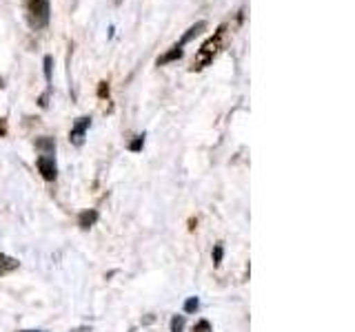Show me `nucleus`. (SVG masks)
<instances>
[{
  "label": "nucleus",
  "mask_w": 355,
  "mask_h": 332,
  "mask_svg": "<svg viewBox=\"0 0 355 332\" xmlns=\"http://www.w3.org/2000/svg\"><path fill=\"white\" fill-rule=\"evenodd\" d=\"M225 42H227V25H220L214 36H209L202 44H200V49L196 53V58L191 62V71H202L207 66L216 60V55L225 49Z\"/></svg>",
  "instance_id": "1"
},
{
  "label": "nucleus",
  "mask_w": 355,
  "mask_h": 332,
  "mask_svg": "<svg viewBox=\"0 0 355 332\" xmlns=\"http://www.w3.org/2000/svg\"><path fill=\"white\" fill-rule=\"evenodd\" d=\"M25 16H27V22L33 31L44 29L51 20L49 0H25Z\"/></svg>",
  "instance_id": "2"
},
{
  "label": "nucleus",
  "mask_w": 355,
  "mask_h": 332,
  "mask_svg": "<svg viewBox=\"0 0 355 332\" xmlns=\"http://www.w3.org/2000/svg\"><path fill=\"white\" fill-rule=\"evenodd\" d=\"M205 27H207V22H205V20H200V22H196L193 27H189V29L184 31V36H182L180 40H178V42L173 44V47H171L169 51H166L164 55H160V58H158V62H155V64H158V66H162V64H169V62H175V60H180V58H182V53H184V47H187V44L191 42V40H193V38H196L198 33L202 31Z\"/></svg>",
  "instance_id": "3"
},
{
  "label": "nucleus",
  "mask_w": 355,
  "mask_h": 332,
  "mask_svg": "<svg viewBox=\"0 0 355 332\" xmlns=\"http://www.w3.org/2000/svg\"><path fill=\"white\" fill-rule=\"evenodd\" d=\"M89 127H92V118H89V116H83V118L76 120V124L69 131V142L73 144V147H83Z\"/></svg>",
  "instance_id": "4"
},
{
  "label": "nucleus",
  "mask_w": 355,
  "mask_h": 332,
  "mask_svg": "<svg viewBox=\"0 0 355 332\" xmlns=\"http://www.w3.org/2000/svg\"><path fill=\"white\" fill-rule=\"evenodd\" d=\"M36 166H38V171L42 173V177H44L47 182L55 180V173H58V169H55L53 155H40V158L36 160Z\"/></svg>",
  "instance_id": "5"
},
{
  "label": "nucleus",
  "mask_w": 355,
  "mask_h": 332,
  "mask_svg": "<svg viewBox=\"0 0 355 332\" xmlns=\"http://www.w3.org/2000/svg\"><path fill=\"white\" fill-rule=\"evenodd\" d=\"M96 221H98L96 210H85V213H80V217H78V224H80L83 228H92Z\"/></svg>",
  "instance_id": "6"
},
{
  "label": "nucleus",
  "mask_w": 355,
  "mask_h": 332,
  "mask_svg": "<svg viewBox=\"0 0 355 332\" xmlns=\"http://www.w3.org/2000/svg\"><path fill=\"white\" fill-rule=\"evenodd\" d=\"M36 149H40L42 155H53L55 142H53V138H40V140H36Z\"/></svg>",
  "instance_id": "7"
},
{
  "label": "nucleus",
  "mask_w": 355,
  "mask_h": 332,
  "mask_svg": "<svg viewBox=\"0 0 355 332\" xmlns=\"http://www.w3.org/2000/svg\"><path fill=\"white\" fill-rule=\"evenodd\" d=\"M18 268V261L14 257H7V255H0V273H11Z\"/></svg>",
  "instance_id": "8"
},
{
  "label": "nucleus",
  "mask_w": 355,
  "mask_h": 332,
  "mask_svg": "<svg viewBox=\"0 0 355 332\" xmlns=\"http://www.w3.org/2000/svg\"><path fill=\"white\" fill-rule=\"evenodd\" d=\"M184 330V317L182 315H175L171 319V332H182Z\"/></svg>",
  "instance_id": "9"
},
{
  "label": "nucleus",
  "mask_w": 355,
  "mask_h": 332,
  "mask_svg": "<svg viewBox=\"0 0 355 332\" xmlns=\"http://www.w3.org/2000/svg\"><path fill=\"white\" fill-rule=\"evenodd\" d=\"M200 308V302L196 297H191V299H187L184 302V313H196V310Z\"/></svg>",
  "instance_id": "10"
},
{
  "label": "nucleus",
  "mask_w": 355,
  "mask_h": 332,
  "mask_svg": "<svg viewBox=\"0 0 355 332\" xmlns=\"http://www.w3.org/2000/svg\"><path fill=\"white\" fill-rule=\"evenodd\" d=\"M142 147H144V136H136V140L129 144V151H140Z\"/></svg>",
  "instance_id": "11"
},
{
  "label": "nucleus",
  "mask_w": 355,
  "mask_h": 332,
  "mask_svg": "<svg viewBox=\"0 0 355 332\" xmlns=\"http://www.w3.org/2000/svg\"><path fill=\"white\" fill-rule=\"evenodd\" d=\"M193 332H211V324H209V321H198V324H196V328H193Z\"/></svg>",
  "instance_id": "12"
},
{
  "label": "nucleus",
  "mask_w": 355,
  "mask_h": 332,
  "mask_svg": "<svg viewBox=\"0 0 355 332\" xmlns=\"http://www.w3.org/2000/svg\"><path fill=\"white\" fill-rule=\"evenodd\" d=\"M44 77H47V82L51 80V58L49 55H44Z\"/></svg>",
  "instance_id": "13"
},
{
  "label": "nucleus",
  "mask_w": 355,
  "mask_h": 332,
  "mask_svg": "<svg viewBox=\"0 0 355 332\" xmlns=\"http://www.w3.org/2000/svg\"><path fill=\"white\" fill-rule=\"evenodd\" d=\"M222 252H225V250H222V243H218L216 250H214V264H216V266L222 261Z\"/></svg>",
  "instance_id": "14"
},
{
  "label": "nucleus",
  "mask_w": 355,
  "mask_h": 332,
  "mask_svg": "<svg viewBox=\"0 0 355 332\" xmlns=\"http://www.w3.org/2000/svg\"><path fill=\"white\" fill-rule=\"evenodd\" d=\"M25 332H38V330H25Z\"/></svg>",
  "instance_id": "15"
}]
</instances>
